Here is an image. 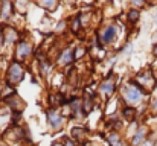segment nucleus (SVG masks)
<instances>
[{
  "label": "nucleus",
  "instance_id": "obj_8",
  "mask_svg": "<svg viewBox=\"0 0 157 146\" xmlns=\"http://www.w3.org/2000/svg\"><path fill=\"white\" fill-rule=\"evenodd\" d=\"M145 139V128H140L139 131H137V134L134 136V139H133V143L134 145H139L142 140Z\"/></svg>",
  "mask_w": 157,
  "mask_h": 146
},
{
  "label": "nucleus",
  "instance_id": "obj_3",
  "mask_svg": "<svg viewBox=\"0 0 157 146\" xmlns=\"http://www.w3.org/2000/svg\"><path fill=\"white\" fill-rule=\"evenodd\" d=\"M114 37H116V28L114 26H108V28L104 29V32L101 35V40H102V43H111L114 40Z\"/></svg>",
  "mask_w": 157,
  "mask_h": 146
},
{
  "label": "nucleus",
  "instance_id": "obj_13",
  "mask_svg": "<svg viewBox=\"0 0 157 146\" xmlns=\"http://www.w3.org/2000/svg\"><path fill=\"white\" fill-rule=\"evenodd\" d=\"M2 43H3V37L0 35V46H2Z\"/></svg>",
  "mask_w": 157,
  "mask_h": 146
},
{
  "label": "nucleus",
  "instance_id": "obj_1",
  "mask_svg": "<svg viewBox=\"0 0 157 146\" xmlns=\"http://www.w3.org/2000/svg\"><path fill=\"white\" fill-rule=\"evenodd\" d=\"M122 95L125 97V100L130 102V103H137V102H140V97H142L140 90L136 85H127V87H124L122 88Z\"/></svg>",
  "mask_w": 157,
  "mask_h": 146
},
{
  "label": "nucleus",
  "instance_id": "obj_12",
  "mask_svg": "<svg viewBox=\"0 0 157 146\" xmlns=\"http://www.w3.org/2000/svg\"><path fill=\"white\" fill-rule=\"evenodd\" d=\"M153 108H154V110H157V99L153 102Z\"/></svg>",
  "mask_w": 157,
  "mask_h": 146
},
{
  "label": "nucleus",
  "instance_id": "obj_7",
  "mask_svg": "<svg viewBox=\"0 0 157 146\" xmlns=\"http://www.w3.org/2000/svg\"><path fill=\"white\" fill-rule=\"evenodd\" d=\"M99 88H101V92H102V93H105V95H111V93L114 92V85H113V82H111V81H107V82H104Z\"/></svg>",
  "mask_w": 157,
  "mask_h": 146
},
{
  "label": "nucleus",
  "instance_id": "obj_10",
  "mask_svg": "<svg viewBox=\"0 0 157 146\" xmlns=\"http://www.w3.org/2000/svg\"><path fill=\"white\" fill-rule=\"evenodd\" d=\"M137 17H139V12H137V11H130V14H128V18H130L131 21L137 20Z\"/></svg>",
  "mask_w": 157,
  "mask_h": 146
},
{
  "label": "nucleus",
  "instance_id": "obj_9",
  "mask_svg": "<svg viewBox=\"0 0 157 146\" xmlns=\"http://www.w3.org/2000/svg\"><path fill=\"white\" fill-rule=\"evenodd\" d=\"M108 140H110V143L113 146H119V139H117L116 134H111V137H108Z\"/></svg>",
  "mask_w": 157,
  "mask_h": 146
},
{
  "label": "nucleus",
  "instance_id": "obj_5",
  "mask_svg": "<svg viewBox=\"0 0 157 146\" xmlns=\"http://www.w3.org/2000/svg\"><path fill=\"white\" fill-rule=\"evenodd\" d=\"M29 52H31L29 44H26V43L23 41V43H20V46L17 49V56H18V58H26V56L29 55Z\"/></svg>",
  "mask_w": 157,
  "mask_h": 146
},
{
  "label": "nucleus",
  "instance_id": "obj_6",
  "mask_svg": "<svg viewBox=\"0 0 157 146\" xmlns=\"http://www.w3.org/2000/svg\"><path fill=\"white\" fill-rule=\"evenodd\" d=\"M72 61H73L72 49L64 50V53H63V55H61V58H59V62H61V64H69V62H72Z\"/></svg>",
  "mask_w": 157,
  "mask_h": 146
},
{
  "label": "nucleus",
  "instance_id": "obj_4",
  "mask_svg": "<svg viewBox=\"0 0 157 146\" xmlns=\"http://www.w3.org/2000/svg\"><path fill=\"white\" fill-rule=\"evenodd\" d=\"M49 125L52 126L53 129H58V128L63 125V117H61L58 113L51 111V113H49Z\"/></svg>",
  "mask_w": 157,
  "mask_h": 146
},
{
  "label": "nucleus",
  "instance_id": "obj_15",
  "mask_svg": "<svg viewBox=\"0 0 157 146\" xmlns=\"http://www.w3.org/2000/svg\"><path fill=\"white\" fill-rule=\"evenodd\" d=\"M154 53H156V55H157V47H156V49H154Z\"/></svg>",
  "mask_w": 157,
  "mask_h": 146
},
{
  "label": "nucleus",
  "instance_id": "obj_14",
  "mask_svg": "<svg viewBox=\"0 0 157 146\" xmlns=\"http://www.w3.org/2000/svg\"><path fill=\"white\" fill-rule=\"evenodd\" d=\"M52 146H61V145H59V143H55V145H52Z\"/></svg>",
  "mask_w": 157,
  "mask_h": 146
},
{
  "label": "nucleus",
  "instance_id": "obj_2",
  "mask_svg": "<svg viewBox=\"0 0 157 146\" xmlns=\"http://www.w3.org/2000/svg\"><path fill=\"white\" fill-rule=\"evenodd\" d=\"M8 78H9V82H18L21 78H23V70L20 67V64H12L11 69H9V73H8Z\"/></svg>",
  "mask_w": 157,
  "mask_h": 146
},
{
  "label": "nucleus",
  "instance_id": "obj_11",
  "mask_svg": "<svg viewBox=\"0 0 157 146\" xmlns=\"http://www.w3.org/2000/svg\"><path fill=\"white\" fill-rule=\"evenodd\" d=\"M133 114H134V110H133V108H127V110H125V116H127V119H131Z\"/></svg>",
  "mask_w": 157,
  "mask_h": 146
}]
</instances>
